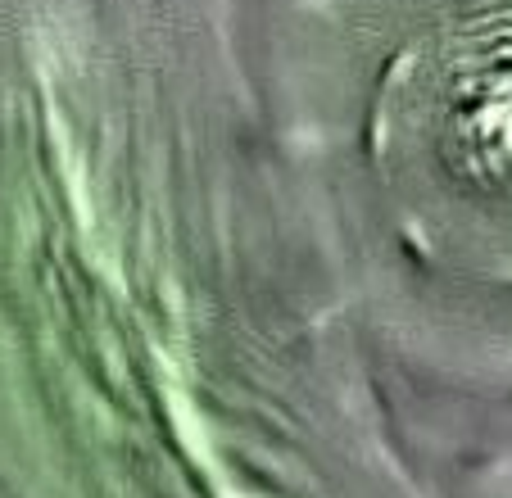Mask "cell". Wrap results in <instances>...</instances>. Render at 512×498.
<instances>
[{
	"label": "cell",
	"instance_id": "obj_1",
	"mask_svg": "<svg viewBox=\"0 0 512 498\" xmlns=\"http://www.w3.org/2000/svg\"><path fill=\"white\" fill-rule=\"evenodd\" d=\"M372 163L422 254L512 281V5L408 41L381 82Z\"/></svg>",
	"mask_w": 512,
	"mask_h": 498
}]
</instances>
